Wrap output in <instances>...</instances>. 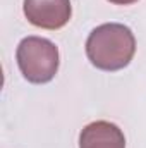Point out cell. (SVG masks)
<instances>
[{
	"instance_id": "cell-1",
	"label": "cell",
	"mask_w": 146,
	"mask_h": 148,
	"mask_svg": "<svg viewBox=\"0 0 146 148\" xmlns=\"http://www.w3.org/2000/svg\"><path fill=\"white\" fill-rule=\"evenodd\" d=\"M136 53V38L131 28L120 23L96 26L86 40L88 60L100 71L115 73L127 67Z\"/></svg>"
},
{
	"instance_id": "cell-2",
	"label": "cell",
	"mask_w": 146,
	"mask_h": 148,
	"mask_svg": "<svg viewBox=\"0 0 146 148\" xmlns=\"http://www.w3.org/2000/svg\"><path fill=\"white\" fill-rule=\"evenodd\" d=\"M16 60L23 77L33 84L50 83L60 64L57 45L41 36L23 38L16 50Z\"/></svg>"
},
{
	"instance_id": "cell-3",
	"label": "cell",
	"mask_w": 146,
	"mask_h": 148,
	"mask_svg": "<svg viewBox=\"0 0 146 148\" xmlns=\"http://www.w3.org/2000/svg\"><path fill=\"white\" fill-rule=\"evenodd\" d=\"M23 12L33 26L55 31L69 23L72 5L71 0H24Z\"/></svg>"
},
{
	"instance_id": "cell-4",
	"label": "cell",
	"mask_w": 146,
	"mask_h": 148,
	"mask_svg": "<svg viewBox=\"0 0 146 148\" xmlns=\"http://www.w3.org/2000/svg\"><path fill=\"white\" fill-rule=\"evenodd\" d=\"M79 148H126V136L117 124L95 121L83 127Z\"/></svg>"
},
{
	"instance_id": "cell-5",
	"label": "cell",
	"mask_w": 146,
	"mask_h": 148,
	"mask_svg": "<svg viewBox=\"0 0 146 148\" xmlns=\"http://www.w3.org/2000/svg\"><path fill=\"white\" fill-rule=\"evenodd\" d=\"M108 2L115 5H131V3H136L138 0H108Z\"/></svg>"
}]
</instances>
